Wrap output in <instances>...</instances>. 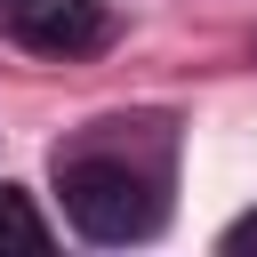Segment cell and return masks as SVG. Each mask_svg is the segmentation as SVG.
<instances>
[{
	"label": "cell",
	"instance_id": "obj_2",
	"mask_svg": "<svg viewBox=\"0 0 257 257\" xmlns=\"http://www.w3.org/2000/svg\"><path fill=\"white\" fill-rule=\"evenodd\" d=\"M0 24L40 56H96L112 40V8L104 0H0Z\"/></svg>",
	"mask_w": 257,
	"mask_h": 257
},
{
	"label": "cell",
	"instance_id": "obj_1",
	"mask_svg": "<svg viewBox=\"0 0 257 257\" xmlns=\"http://www.w3.org/2000/svg\"><path fill=\"white\" fill-rule=\"evenodd\" d=\"M56 193H64V217L80 241H145L161 225V177H145L137 161H112V153H72L56 161Z\"/></svg>",
	"mask_w": 257,
	"mask_h": 257
},
{
	"label": "cell",
	"instance_id": "obj_3",
	"mask_svg": "<svg viewBox=\"0 0 257 257\" xmlns=\"http://www.w3.org/2000/svg\"><path fill=\"white\" fill-rule=\"evenodd\" d=\"M0 249H48V225L16 185H0Z\"/></svg>",
	"mask_w": 257,
	"mask_h": 257
},
{
	"label": "cell",
	"instance_id": "obj_4",
	"mask_svg": "<svg viewBox=\"0 0 257 257\" xmlns=\"http://www.w3.org/2000/svg\"><path fill=\"white\" fill-rule=\"evenodd\" d=\"M225 249H233V257H257V209H249L241 225H225Z\"/></svg>",
	"mask_w": 257,
	"mask_h": 257
}]
</instances>
